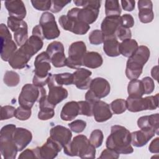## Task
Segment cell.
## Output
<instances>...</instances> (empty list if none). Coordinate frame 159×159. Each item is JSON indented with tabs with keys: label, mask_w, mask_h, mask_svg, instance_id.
<instances>
[{
	"label": "cell",
	"mask_w": 159,
	"mask_h": 159,
	"mask_svg": "<svg viewBox=\"0 0 159 159\" xmlns=\"http://www.w3.org/2000/svg\"><path fill=\"white\" fill-rule=\"evenodd\" d=\"M121 12V7L118 1L106 0L105 1V14L106 16H120Z\"/></svg>",
	"instance_id": "1f68e13d"
},
{
	"label": "cell",
	"mask_w": 159,
	"mask_h": 159,
	"mask_svg": "<svg viewBox=\"0 0 159 159\" xmlns=\"http://www.w3.org/2000/svg\"><path fill=\"white\" fill-rule=\"evenodd\" d=\"M119 42L115 37L105 38L103 42V50L107 56L116 57L120 55Z\"/></svg>",
	"instance_id": "83f0119b"
},
{
	"label": "cell",
	"mask_w": 159,
	"mask_h": 159,
	"mask_svg": "<svg viewBox=\"0 0 159 159\" xmlns=\"http://www.w3.org/2000/svg\"><path fill=\"white\" fill-rule=\"evenodd\" d=\"M93 116L98 122H104L112 116L110 106L102 101H98L93 104Z\"/></svg>",
	"instance_id": "d6986e66"
},
{
	"label": "cell",
	"mask_w": 159,
	"mask_h": 159,
	"mask_svg": "<svg viewBox=\"0 0 159 159\" xmlns=\"http://www.w3.org/2000/svg\"><path fill=\"white\" fill-rule=\"evenodd\" d=\"M103 63L102 56L96 52H86L83 60V65L89 68H98Z\"/></svg>",
	"instance_id": "f1b7e54d"
},
{
	"label": "cell",
	"mask_w": 159,
	"mask_h": 159,
	"mask_svg": "<svg viewBox=\"0 0 159 159\" xmlns=\"http://www.w3.org/2000/svg\"><path fill=\"white\" fill-rule=\"evenodd\" d=\"M60 26L65 30L71 32L76 35H84L90 29V25L80 22L75 18L62 15L58 19Z\"/></svg>",
	"instance_id": "5bb4252c"
},
{
	"label": "cell",
	"mask_w": 159,
	"mask_h": 159,
	"mask_svg": "<svg viewBox=\"0 0 159 159\" xmlns=\"http://www.w3.org/2000/svg\"><path fill=\"white\" fill-rule=\"evenodd\" d=\"M139 18L141 22L147 24L152 22L154 19L153 3L150 0H140L137 2Z\"/></svg>",
	"instance_id": "cb8c5ba5"
},
{
	"label": "cell",
	"mask_w": 159,
	"mask_h": 159,
	"mask_svg": "<svg viewBox=\"0 0 159 159\" xmlns=\"http://www.w3.org/2000/svg\"><path fill=\"white\" fill-rule=\"evenodd\" d=\"M31 114V109L25 108L20 106L16 109L14 117L20 120H26L30 117Z\"/></svg>",
	"instance_id": "7bdbcfd3"
},
{
	"label": "cell",
	"mask_w": 159,
	"mask_h": 159,
	"mask_svg": "<svg viewBox=\"0 0 159 159\" xmlns=\"http://www.w3.org/2000/svg\"><path fill=\"white\" fill-rule=\"evenodd\" d=\"M121 25L127 29L132 27L134 25V19L129 14H125L120 16Z\"/></svg>",
	"instance_id": "f907efd6"
},
{
	"label": "cell",
	"mask_w": 159,
	"mask_h": 159,
	"mask_svg": "<svg viewBox=\"0 0 159 159\" xmlns=\"http://www.w3.org/2000/svg\"><path fill=\"white\" fill-rule=\"evenodd\" d=\"M16 127L10 124L2 127L0 131V151L5 159H14L18 152L13 140V134Z\"/></svg>",
	"instance_id": "52a82bcc"
},
{
	"label": "cell",
	"mask_w": 159,
	"mask_h": 159,
	"mask_svg": "<svg viewBox=\"0 0 159 159\" xmlns=\"http://www.w3.org/2000/svg\"><path fill=\"white\" fill-rule=\"evenodd\" d=\"M80 114L78 102L71 101L66 102L62 107L60 112V118L64 121H70L75 119Z\"/></svg>",
	"instance_id": "4316f807"
},
{
	"label": "cell",
	"mask_w": 159,
	"mask_h": 159,
	"mask_svg": "<svg viewBox=\"0 0 159 159\" xmlns=\"http://www.w3.org/2000/svg\"><path fill=\"white\" fill-rule=\"evenodd\" d=\"M73 84L80 89H87L89 88L92 72L83 68L77 69L73 73Z\"/></svg>",
	"instance_id": "7402d4cb"
},
{
	"label": "cell",
	"mask_w": 159,
	"mask_h": 159,
	"mask_svg": "<svg viewBox=\"0 0 159 159\" xmlns=\"http://www.w3.org/2000/svg\"><path fill=\"white\" fill-rule=\"evenodd\" d=\"M158 96L159 94L145 98L128 96L125 101L127 109L132 112H137L145 110H155L158 106Z\"/></svg>",
	"instance_id": "ba28073f"
},
{
	"label": "cell",
	"mask_w": 159,
	"mask_h": 159,
	"mask_svg": "<svg viewBox=\"0 0 159 159\" xmlns=\"http://www.w3.org/2000/svg\"><path fill=\"white\" fill-rule=\"evenodd\" d=\"M50 137L63 148L71 142L72 133L68 128L60 125H57L51 128Z\"/></svg>",
	"instance_id": "2e32d148"
},
{
	"label": "cell",
	"mask_w": 159,
	"mask_h": 159,
	"mask_svg": "<svg viewBox=\"0 0 159 159\" xmlns=\"http://www.w3.org/2000/svg\"><path fill=\"white\" fill-rule=\"evenodd\" d=\"M51 60L46 52L38 55L34 61V76L32 80L33 84L38 87H43L47 84L51 73Z\"/></svg>",
	"instance_id": "8992f818"
},
{
	"label": "cell",
	"mask_w": 159,
	"mask_h": 159,
	"mask_svg": "<svg viewBox=\"0 0 159 159\" xmlns=\"http://www.w3.org/2000/svg\"><path fill=\"white\" fill-rule=\"evenodd\" d=\"M65 154L70 157H79L81 158H94L96 148L84 135H78L63 148Z\"/></svg>",
	"instance_id": "5b68a950"
},
{
	"label": "cell",
	"mask_w": 159,
	"mask_h": 159,
	"mask_svg": "<svg viewBox=\"0 0 159 159\" xmlns=\"http://www.w3.org/2000/svg\"><path fill=\"white\" fill-rule=\"evenodd\" d=\"M14 38L16 44L21 47L28 40V27L24 26L14 32Z\"/></svg>",
	"instance_id": "e575fe53"
},
{
	"label": "cell",
	"mask_w": 159,
	"mask_h": 159,
	"mask_svg": "<svg viewBox=\"0 0 159 159\" xmlns=\"http://www.w3.org/2000/svg\"><path fill=\"white\" fill-rule=\"evenodd\" d=\"M1 35V58L4 61H8L11 57L17 50L16 43L12 40V35L9 29L2 27Z\"/></svg>",
	"instance_id": "7c38bea8"
},
{
	"label": "cell",
	"mask_w": 159,
	"mask_h": 159,
	"mask_svg": "<svg viewBox=\"0 0 159 159\" xmlns=\"http://www.w3.org/2000/svg\"><path fill=\"white\" fill-rule=\"evenodd\" d=\"M85 99H86V101H87L92 104H94L96 102L100 100L89 89L85 94Z\"/></svg>",
	"instance_id": "11a10c76"
},
{
	"label": "cell",
	"mask_w": 159,
	"mask_h": 159,
	"mask_svg": "<svg viewBox=\"0 0 159 159\" xmlns=\"http://www.w3.org/2000/svg\"><path fill=\"white\" fill-rule=\"evenodd\" d=\"M32 35H35V36H37L39 37H40V39H42V40L44 39L43 36V33H42V28L41 26L40 25H35L33 29H32Z\"/></svg>",
	"instance_id": "9f6ffc18"
},
{
	"label": "cell",
	"mask_w": 159,
	"mask_h": 159,
	"mask_svg": "<svg viewBox=\"0 0 159 159\" xmlns=\"http://www.w3.org/2000/svg\"><path fill=\"white\" fill-rule=\"evenodd\" d=\"M16 109L14 107L9 105L2 106L1 108L0 119L1 120L9 119L14 117Z\"/></svg>",
	"instance_id": "ee69618b"
},
{
	"label": "cell",
	"mask_w": 159,
	"mask_h": 159,
	"mask_svg": "<svg viewBox=\"0 0 159 159\" xmlns=\"http://www.w3.org/2000/svg\"><path fill=\"white\" fill-rule=\"evenodd\" d=\"M121 6L122 9L126 11H132L135 8V1H121Z\"/></svg>",
	"instance_id": "f5cc1de1"
},
{
	"label": "cell",
	"mask_w": 159,
	"mask_h": 159,
	"mask_svg": "<svg viewBox=\"0 0 159 159\" xmlns=\"http://www.w3.org/2000/svg\"><path fill=\"white\" fill-rule=\"evenodd\" d=\"M80 106V114L88 117L93 116V104L87 101H78Z\"/></svg>",
	"instance_id": "ab89813d"
},
{
	"label": "cell",
	"mask_w": 159,
	"mask_h": 159,
	"mask_svg": "<svg viewBox=\"0 0 159 159\" xmlns=\"http://www.w3.org/2000/svg\"><path fill=\"white\" fill-rule=\"evenodd\" d=\"M119 157V153L113 150L112 149L106 148L104 150L101 155L99 157V158H114L117 159Z\"/></svg>",
	"instance_id": "816d5d0a"
},
{
	"label": "cell",
	"mask_w": 159,
	"mask_h": 159,
	"mask_svg": "<svg viewBox=\"0 0 159 159\" xmlns=\"http://www.w3.org/2000/svg\"><path fill=\"white\" fill-rule=\"evenodd\" d=\"M86 53V46L83 41L72 43L68 50V57L66 58V66L72 69H78L83 66V60Z\"/></svg>",
	"instance_id": "30bf717a"
},
{
	"label": "cell",
	"mask_w": 159,
	"mask_h": 159,
	"mask_svg": "<svg viewBox=\"0 0 159 159\" xmlns=\"http://www.w3.org/2000/svg\"><path fill=\"white\" fill-rule=\"evenodd\" d=\"M149 151L152 153H159V138L156 137L155 139H153L149 147H148Z\"/></svg>",
	"instance_id": "db71d44e"
},
{
	"label": "cell",
	"mask_w": 159,
	"mask_h": 159,
	"mask_svg": "<svg viewBox=\"0 0 159 159\" xmlns=\"http://www.w3.org/2000/svg\"><path fill=\"white\" fill-rule=\"evenodd\" d=\"M18 158H40L39 147L32 149L25 150L20 154Z\"/></svg>",
	"instance_id": "f6af8a7d"
},
{
	"label": "cell",
	"mask_w": 159,
	"mask_h": 159,
	"mask_svg": "<svg viewBox=\"0 0 159 159\" xmlns=\"http://www.w3.org/2000/svg\"><path fill=\"white\" fill-rule=\"evenodd\" d=\"M30 2L32 6L38 11L50 10L52 6V1L50 0H32Z\"/></svg>",
	"instance_id": "b9f144b4"
},
{
	"label": "cell",
	"mask_w": 159,
	"mask_h": 159,
	"mask_svg": "<svg viewBox=\"0 0 159 159\" xmlns=\"http://www.w3.org/2000/svg\"><path fill=\"white\" fill-rule=\"evenodd\" d=\"M47 84L49 88L48 94L47 95V101L50 104L55 107L57 104L61 102L68 97V91L62 86H58L55 84L52 78V74H51L49 78Z\"/></svg>",
	"instance_id": "9a60e30c"
},
{
	"label": "cell",
	"mask_w": 159,
	"mask_h": 159,
	"mask_svg": "<svg viewBox=\"0 0 159 159\" xmlns=\"http://www.w3.org/2000/svg\"><path fill=\"white\" fill-rule=\"evenodd\" d=\"M55 84L58 86L70 85L73 84V75L70 73H63L52 75Z\"/></svg>",
	"instance_id": "d6a6232c"
},
{
	"label": "cell",
	"mask_w": 159,
	"mask_h": 159,
	"mask_svg": "<svg viewBox=\"0 0 159 159\" xmlns=\"http://www.w3.org/2000/svg\"><path fill=\"white\" fill-rule=\"evenodd\" d=\"M70 0H53L52 1V6L50 8V11L53 13H57L61 11V9L68 4L70 3Z\"/></svg>",
	"instance_id": "c3c4849f"
},
{
	"label": "cell",
	"mask_w": 159,
	"mask_h": 159,
	"mask_svg": "<svg viewBox=\"0 0 159 159\" xmlns=\"http://www.w3.org/2000/svg\"><path fill=\"white\" fill-rule=\"evenodd\" d=\"M142 82L143 83L144 89H145V94H151L155 88V84L154 81L150 77L146 76L142 79Z\"/></svg>",
	"instance_id": "681fc988"
},
{
	"label": "cell",
	"mask_w": 159,
	"mask_h": 159,
	"mask_svg": "<svg viewBox=\"0 0 159 159\" xmlns=\"http://www.w3.org/2000/svg\"><path fill=\"white\" fill-rule=\"evenodd\" d=\"M4 5L7 9L9 16H12L23 20L27 14L24 3L21 0L6 1Z\"/></svg>",
	"instance_id": "603a6c76"
},
{
	"label": "cell",
	"mask_w": 159,
	"mask_h": 159,
	"mask_svg": "<svg viewBox=\"0 0 159 159\" xmlns=\"http://www.w3.org/2000/svg\"><path fill=\"white\" fill-rule=\"evenodd\" d=\"M151 75L152 78L155 80L156 81H158V67L157 65L153 66L151 70Z\"/></svg>",
	"instance_id": "6f0895ef"
},
{
	"label": "cell",
	"mask_w": 159,
	"mask_h": 159,
	"mask_svg": "<svg viewBox=\"0 0 159 159\" xmlns=\"http://www.w3.org/2000/svg\"><path fill=\"white\" fill-rule=\"evenodd\" d=\"M62 148L59 144L50 137L47 139V142L39 147L40 157L41 159L55 158Z\"/></svg>",
	"instance_id": "44dd1931"
},
{
	"label": "cell",
	"mask_w": 159,
	"mask_h": 159,
	"mask_svg": "<svg viewBox=\"0 0 159 159\" xmlns=\"http://www.w3.org/2000/svg\"><path fill=\"white\" fill-rule=\"evenodd\" d=\"M103 139V133L99 129H95L93 131H92L89 139L90 143L95 148H98L102 145Z\"/></svg>",
	"instance_id": "8d00e7d4"
},
{
	"label": "cell",
	"mask_w": 159,
	"mask_h": 159,
	"mask_svg": "<svg viewBox=\"0 0 159 159\" xmlns=\"http://www.w3.org/2000/svg\"><path fill=\"white\" fill-rule=\"evenodd\" d=\"M132 37V32L130 29L125 28L124 27H122V25H120L118 29L117 30L116 32V37L117 39L120 40L121 41H123L125 39H131Z\"/></svg>",
	"instance_id": "7dc6e473"
},
{
	"label": "cell",
	"mask_w": 159,
	"mask_h": 159,
	"mask_svg": "<svg viewBox=\"0 0 159 159\" xmlns=\"http://www.w3.org/2000/svg\"><path fill=\"white\" fill-rule=\"evenodd\" d=\"M110 107L112 112L115 114H120L124 112L127 109L126 101L123 99H117L114 100L110 104Z\"/></svg>",
	"instance_id": "d590c367"
},
{
	"label": "cell",
	"mask_w": 159,
	"mask_h": 159,
	"mask_svg": "<svg viewBox=\"0 0 159 159\" xmlns=\"http://www.w3.org/2000/svg\"><path fill=\"white\" fill-rule=\"evenodd\" d=\"M32 132L27 129L16 127L13 134V140L18 152L23 150L32 141Z\"/></svg>",
	"instance_id": "ffe728a7"
},
{
	"label": "cell",
	"mask_w": 159,
	"mask_h": 159,
	"mask_svg": "<svg viewBox=\"0 0 159 159\" xmlns=\"http://www.w3.org/2000/svg\"><path fill=\"white\" fill-rule=\"evenodd\" d=\"M105 37L101 30L96 29L91 31L89 35V41L93 45H99L104 42Z\"/></svg>",
	"instance_id": "f35d334b"
},
{
	"label": "cell",
	"mask_w": 159,
	"mask_h": 159,
	"mask_svg": "<svg viewBox=\"0 0 159 159\" xmlns=\"http://www.w3.org/2000/svg\"><path fill=\"white\" fill-rule=\"evenodd\" d=\"M45 93L46 90L43 87H38L34 84H26L22 87L19 96V104L23 107L31 109L34 104Z\"/></svg>",
	"instance_id": "9c48e42d"
},
{
	"label": "cell",
	"mask_w": 159,
	"mask_h": 159,
	"mask_svg": "<svg viewBox=\"0 0 159 159\" xmlns=\"http://www.w3.org/2000/svg\"><path fill=\"white\" fill-rule=\"evenodd\" d=\"M107 148L115 150L119 154H130L134 148L131 145V134L128 129L122 125H114L111 128V134L107 138Z\"/></svg>",
	"instance_id": "7a4b0ae2"
},
{
	"label": "cell",
	"mask_w": 159,
	"mask_h": 159,
	"mask_svg": "<svg viewBox=\"0 0 159 159\" xmlns=\"http://www.w3.org/2000/svg\"><path fill=\"white\" fill-rule=\"evenodd\" d=\"M73 2L76 6L83 7L71 9L68 11L66 14L67 16L75 18L79 21L88 25L93 24L97 20L101 7V1L75 0Z\"/></svg>",
	"instance_id": "3957f363"
},
{
	"label": "cell",
	"mask_w": 159,
	"mask_h": 159,
	"mask_svg": "<svg viewBox=\"0 0 159 159\" xmlns=\"http://www.w3.org/2000/svg\"><path fill=\"white\" fill-rule=\"evenodd\" d=\"M127 92L130 97H142L145 94V89L142 81L137 79L130 80L128 84Z\"/></svg>",
	"instance_id": "4dcf8cb0"
},
{
	"label": "cell",
	"mask_w": 159,
	"mask_h": 159,
	"mask_svg": "<svg viewBox=\"0 0 159 159\" xmlns=\"http://www.w3.org/2000/svg\"><path fill=\"white\" fill-rule=\"evenodd\" d=\"M131 134V144L135 147H142L145 145L153 138L155 132L152 130H143L135 131Z\"/></svg>",
	"instance_id": "484cf974"
},
{
	"label": "cell",
	"mask_w": 159,
	"mask_h": 159,
	"mask_svg": "<svg viewBox=\"0 0 159 159\" xmlns=\"http://www.w3.org/2000/svg\"><path fill=\"white\" fill-rule=\"evenodd\" d=\"M68 126L71 131L75 133L82 132L86 127V122L84 120L77 119L68 124Z\"/></svg>",
	"instance_id": "bcb514c9"
},
{
	"label": "cell",
	"mask_w": 159,
	"mask_h": 159,
	"mask_svg": "<svg viewBox=\"0 0 159 159\" xmlns=\"http://www.w3.org/2000/svg\"><path fill=\"white\" fill-rule=\"evenodd\" d=\"M138 47V43L135 40L128 39L120 43L119 50L120 54L129 58L136 51Z\"/></svg>",
	"instance_id": "f546056e"
},
{
	"label": "cell",
	"mask_w": 159,
	"mask_h": 159,
	"mask_svg": "<svg viewBox=\"0 0 159 159\" xmlns=\"http://www.w3.org/2000/svg\"><path fill=\"white\" fill-rule=\"evenodd\" d=\"M64 47L61 42L54 41L48 44L46 52L50 58L51 63L56 68L66 66V58L64 53Z\"/></svg>",
	"instance_id": "4fadbf2b"
},
{
	"label": "cell",
	"mask_w": 159,
	"mask_h": 159,
	"mask_svg": "<svg viewBox=\"0 0 159 159\" xmlns=\"http://www.w3.org/2000/svg\"><path fill=\"white\" fill-rule=\"evenodd\" d=\"M7 27L9 29L11 30L13 32H16V30H19V29L27 25L26 22L23 20L12 17L9 16L7 18Z\"/></svg>",
	"instance_id": "74e56055"
},
{
	"label": "cell",
	"mask_w": 159,
	"mask_h": 159,
	"mask_svg": "<svg viewBox=\"0 0 159 159\" xmlns=\"http://www.w3.org/2000/svg\"><path fill=\"white\" fill-rule=\"evenodd\" d=\"M159 114H153L150 116H144L139 118L137 125L140 129L152 130L156 135L159 134Z\"/></svg>",
	"instance_id": "d4e9b609"
},
{
	"label": "cell",
	"mask_w": 159,
	"mask_h": 159,
	"mask_svg": "<svg viewBox=\"0 0 159 159\" xmlns=\"http://www.w3.org/2000/svg\"><path fill=\"white\" fill-rule=\"evenodd\" d=\"M39 25L41 26L44 39L53 40L59 37L60 31L53 14L49 12L42 13L39 20Z\"/></svg>",
	"instance_id": "8fae6325"
},
{
	"label": "cell",
	"mask_w": 159,
	"mask_h": 159,
	"mask_svg": "<svg viewBox=\"0 0 159 159\" xmlns=\"http://www.w3.org/2000/svg\"><path fill=\"white\" fill-rule=\"evenodd\" d=\"M43 40L35 35H31L27 42L17 50L11 57L8 62L13 69L25 68L30 59L43 47Z\"/></svg>",
	"instance_id": "6da1fadb"
},
{
	"label": "cell",
	"mask_w": 159,
	"mask_h": 159,
	"mask_svg": "<svg viewBox=\"0 0 159 159\" xmlns=\"http://www.w3.org/2000/svg\"><path fill=\"white\" fill-rule=\"evenodd\" d=\"M120 25H121L120 16H106L101 23V30L105 38L116 37V32Z\"/></svg>",
	"instance_id": "e0dca14e"
},
{
	"label": "cell",
	"mask_w": 159,
	"mask_h": 159,
	"mask_svg": "<svg viewBox=\"0 0 159 159\" xmlns=\"http://www.w3.org/2000/svg\"><path fill=\"white\" fill-rule=\"evenodd\" d=\"M150 49L145 45L139 46L136 51L129 57L126 63L125 75L130 80L137 79L150 58Z\"/></svg>",
	"instance_id": "277c9868"
},
{
	"label": "cell",
	"mask_w": 159,
	"mask_h": 159,
	"mask_svg": "<svg viewBox=\"0 0 159 159\" xmlns=\"http://www.w3.org/2000/svg\"><path fill=\"white\" fill-rule=\"evenodd\" d=\"M54 109L51 107H39L38 118L41 120H47L52 119L55 116Z\"/></svg>",
	"instance_id": "60d3db41"
},
{
	"label": "cell",
	"mask_w": 159,
	"mask_h": 159,
	"mask_svg": "<svg viewBox=\"0 0 159 159\" xmlns=\"http://www.w3.org/2000/svg\"><path fill=\"white\" fill-rule=\"evenodd\" d=\"M3 81L7 86L14 87L19 83L20 76L17 73L14 71H7L4 73Z\"/></svg>",
	"instance_id": "836d02e7"
},
{
	"label": "cell",
	"mask_w": 159,
	"mask_h": 159,
	"mask_svg": "<svg viewBox=\"0 0 159 159\" xmlns=\"http://www.w3.org/2000/svg\"><path fill=\"white\" fill-rule=\"evenodd\" d=\"M89 88L99 99L106 97L111 91V86L108 81L101 77L93 79Z\"/></svg>",
	"instance_id": "ac0fdd59"
}]
</instances>
